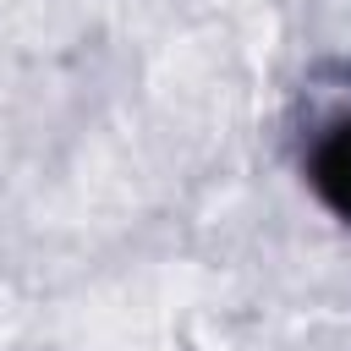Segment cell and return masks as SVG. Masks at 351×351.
I'll return each mask as SVG.
<instances>
[{"instance_id": "6da1fadb", "label": "cell", "mask_w": 351, "mask_h": 351, "mask_svg": "<svg viewBox=\"0 0 351 351\" xmlns=\"http://www.w3.org/2000/svg\"><path fill=\"white\" fill-rule=\"evenodd\" d=\"M296 170H302V186L313 192V203L351 230V99L307 121Z\"/></svg>"}]
</instances>
